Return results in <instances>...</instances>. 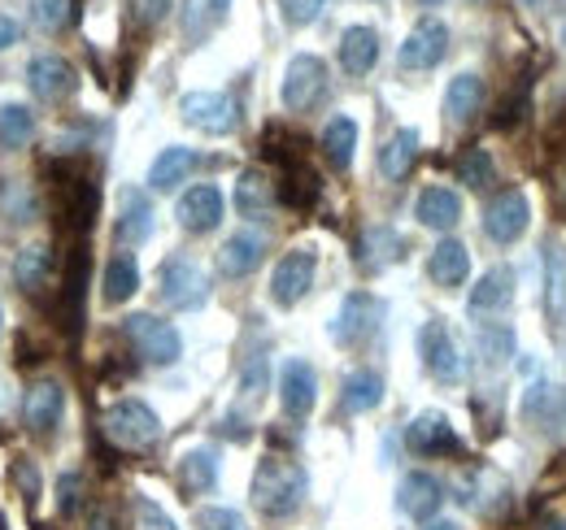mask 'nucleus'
I'll list each match as a JSON object with an SVG mask.
<instances>
[{
	"label": "nucleus",
	"mask_w": 566,
	"mask_h": 530,
	"mask_svg": "<svg viewBox=\"0 0 566 530\" xmlns=\"http://www.w3.org/2000/svg\"><path fill=\"white\" fill-rule=\"evenodd\" d=\"M175 213H179V226H184V231L206 235V231H213V226L222 222V192L210 188V183H197V188H188V192L179 197Z\"/></svg>",
	"instance_id": "15"
},
{
	"label": "nucleus",
	"mask_w": 566,
	"mask_h": 530,
	"mask_svg": "<svg viewBox=\"0 0 566 530\" xmlns=\"http://www.w3.org/2000/svg\"><path fill=\"white\" fill-rule=\"evenodd\" d=\"M105 439L114 448H127V453H144L161 439V417L144 404V400H118L109 413H105Z\"/></svg>",
	"instance_id": "3"
},
{
	"label": "nucleus",
	"mask_w": 566,
	"mask_h": 530,
	"mask_svg": "<svg viewBox=\"0 0 566 530\" xmlns=\"http://www.w3.org/2000/svg\"><path fill=\"white\" fill-rule=\"evenodd\" d=\"M179 483H184V491H210L213 483H218V457H213L210 448L184 453V462H179Z\"/></svg>",
	"instance_id": "36"
},
{
	"label": "nucleus",
	"mask_w": 566,
	"mask_h": 530,
	"mask_svg": "<svg viewBox=\"0 0 566 530\" xmlns=\"http://www.w3.org/2000/svg\"><path fill=\"white\" fill-rule=\"evenodd\" d=\"M83 287H87V253L74 248L66 278H62V327L71 335H78V327H83Z\"/></svg>",
	"instance_id": "23"
},
{
	"label": "nucleus",
	"mask_w": 566,
	"mask_h": 530,
	"mask_svg": "<svg viewBox=\"0 0 566 530\" xmlns=\"http://www.w3.org/2000/svg\"><path fill=\"white\" fill-rule=\"evenodd\" d=\"M375 318H379V300L370 292H349L345 305H340V314H336V322H332V339L345 343V348L361 343L366 335L375 331Z\"/></svg>",
	"instance_id": "14"
},
{
	"label": "nucleus",
	"mask_w": 566,
	"mask_h": 530,
	"mask_svg": "<svg viewBox=\"0 0 566 530\" xmlns=\"http://www.w3.org/2000/svg\"><path fill=\"white\" fill-rule=\"evenodd\" d=\"M415 157H419V131H397V135H388V144L379 148V174L384 179H406L410 174V166H415Z\"/></svg>",
	"instance_id": "28"
},
{
	"label": "nucleus",
	"mask_w": 566,
	"mask_h": 530,
	"mask_svg": "<svg viewBox=\"0 0 566 530\" xmlns=\"http://www.w3.org/2000/svg\"><path fill=\"white\" fill-rule=\"evenodd\" d=\"M53 192H57V222L74 231V235H83L87 226H92V218H96V179L83 170V161H57L53 166Z\"/></svg>",
	"instance_id": "2"
},
{
	"label": "nucleus",
	"mask_w": 566,
	"mask_h": 530,
	"mask_svg": "<svg viewBox=\"0 0 566 530\" xmlns=\"http://www.w3.org/2000/svg\"><path fill=\"white\" fill-rule=\"evenodd\" d=\"M563 49H566V26H563Z\"/></svg>",
	"instance_id": "55"
},
{
	"label": "nucleus",
	"mask_w": 566,
	"mask_h": 530,
	"mask_svg": "<svg viewBox=\"0 0 566 530\" xmlns=\"http://www.w3.org/2000/svg\"><path fill=\"white\" fill-rule=\"evenodd\" d=\"M92 530H114V522H109V513H92Z\"/></svg>",
	"instance_id": "49"
},
{
	"label": "nucleus",
	"mask_w": 566,
	"mask_h": 530,
	"mask_svg": "<svg viewBox=\"0 0 566 530\" xmlns=\"http://www.w3.org/2000/svg\"><path fill=\"white\" fill-rule=\"evenodd\" d=\"M271 204H275V183L262 170H244L240 183H235V209L244 218H262Z\"/></svg>",
	"instance_id": "31"
},
{
	"label": "nucleus",
	"mask_w": 566,
	"mask_h": 530,
	"mask_svg": "<svg viewBox=\"0 0 566 530\" xmlns=\"http://www.w3.org/2000/svg\"><path fill=\"white\" fill-rule=\"evenodd\" d=\"M406 444L415 448V453H453L458 448V435H453V426H449V417L444 413H419L410 426H406Z\"/></svg>",
	"instance_id": "20"
},
{
	"label": "nucleus",
	"mask_w": 566,
	"mask_h": 530,
	"mask_svg": "<svg viewBox=\"0 0 566 530\" xmlns=\"http://www.w3.org/2000/svg\"><path fill=\"white\" fill-rule=\"evenodd\" d=\"M227 9H231V0H210V13H213V18H222Z\"/></svg>",
	"instance_id": "50"
},
{
	"label": "nucleus",
	"mask_w": 566,
	"mask_h": 530,
	"mask_svg": "<svg viewBox=\"0 0 566 530\" xmlns=\"http://www.w3.org/2000/svg\"><path fill=\"white\" fill-rule=\"evenodd\" d=\"M314 269H318V257H314L310 248H292V253L275 265V274H271V296H275V305L292 309V305L314 287Z\"/></svg>",
	"instance_id": "9"
},
{
	"label": "nucleus",
	"mask_w": 566,
	"mask_h": 530,
	"mask_svg": "<svg viewBox=\"0 0 566 530\" xmlns=\"http://www.w3.org/2000/svg\"><path fill=\"white\" fill-rule=\"evenodd\" d=\"M136 292H140V265H136L132 253H118L114 262L105 265V300L109 305H123Z\"/></svg>",
	"instance_id": "33"
},
{
	"label": "nucleus",
	"mask_w": 566,
	"mask_h": 530,
	"mask_svg": "<svg viewBox=\"0 0 566 530\" xmlns=\"http://www.w3.org/2000/svg\"><path fill=\"white\" fill-rule=\"evenodd\" d=\"M444 49H449V26L440 22V18H423L410 35H406V44H401V70H431L440 57H444Z\"/></svg>",
	"instance_id": "12"
},
{
	"label": "nucleus",
	"mask_w": 566,
	"mask_h": 530,
	"mask_svg": "<svg viewBox=\"0 0 566 530\" xmlns=\"http://www.w3.org/2000/svg\"><path fill=\"white\" fill-rule=\"evenodd\" d=\"M444 500V487L431 478V474H406L401 487H397V509L406 518H419V522H431L436 509Z\"/></svg>",
	"instance_id": "16"
},
{
	"label": "nucleus",
	"mask_w": 566,
	"mask_h": 530,
	"mask_svg": "<svg viewBox=\"0 0 566 530\" xmlns=\"http://www.w3.org/2000/svg\"><path fill=\"white\" fill-rule=\"evenodd\" d=\"M262 383H266V361L258 357L249 370H244V383H240V392H244V400L262 396Z\"/></svg>",
	"instance_id": "47"
},
{
	"label": "nucleus",
	"mask_w": 566,
	"mask_h": 530,
	"mask_svg": "<svg viewBox=\"0 0 566 530\" xmlns=\"http://www.w3.org/2000/svg\"><path fill=\"white\" fill-rule=\"evenodd\" d=\"M431 278L440 283V287H458V283H467V274H471V253H467V244H458V240H440L436 248H431Z\"/></svg>",
	"instance_id": "26"
},
{
	"label": "nucleus",
	"mask_w": 566,
	"mask_h": 530,
	"mask_svg": "<svg viewBox=\"0 0 566 530\" xmlns=\"http://www.w3.org/2000/svg\"><path fill=\"white\" fill-rule=\"evenodd\" d=\"M127 4H132V18L144 22V26L166 22V18H170V9H175V0H127Z\"/></svg>",
	"instance_id": "42"
},
{
	"label": "nucleus",
	"mask_w": 566,
	"mask_h": 530,
	"mask_svg": "<svg viewBox=\"0 0 566 530\" xmlns=\"http://www.w3.org/2000/svg\"><path fill=\"white\" fill-rule=\"evenodd\" d=\"M401 253H406V240H401L392 226H370L366 240H361V265H370V269L392 265Z\"/></svg>",
	"instance_id": "34"
},
{
	"label": "nucleus",
	"mask_w": 566,
	"mask_h": 530,
	"mask_svg": "<svg viewBox=\"0 0 566 530\" xmlns=\"http://www.w3.org/2000/svg\"><path fill=\"white\" fill-rule=\"evenodd\" d=\"M280 400H283V413L287 417H305L318 400V374L310 361L301 357H287L280 370Z\"/></svg>",
	"instance_id": "13"
},
{
	"label": "nucleus",
	"mask_w": 566,
	"mask_h": 530,
	"mask_svg": "<svg viewBox=\"0 0 566 530\" xmlns=\"http://www.w3.org/2000/svg\"><path fill=\"white\" fill-rule=\"evenodd\" d=\"M527 222H532V204H527V197L518 188L501 192L484 209V231H489V240H496V244H514L527 231Z\"/></svg>",
	"instance_id": "11"
},
{
	"label": "nucleus",
	"mask_w": 566,
	"mask_h": 530,
	"mask_svg": "<svg viewBox=\"0 0 566 530\" xmlns=\"http://www.w3.org/2000/svg\"><path fill=\"white\" fill-rule=\"evenodd\" d=\"M0 322H4V314H0Z\"/></svg>",
	"instance_id": "56"
},
{
	"label": "nucleus",
	"mask_w": 566,
	"mask_h": 530,
	"mask_svg": "<svg viewBox=\"0 0 566 530\" xmlns=\"http://www.w3.org/2000/svg\"><path fill=\"white\" fill-rule=\"evenodd\" d=\"M484 105V78L480 74H458L444 87V118L449 123H467L475 109Z\"/></svg>",
	"instance_id": "27"
},
{
	"label": "nucleus",
	"mask_w": 566,
	"mask_h": 530,
	"mask_svg": "<svg viewBox=\"0 0 566 530\" xmlns=\"http://www.w3.org/2000/svg\"><path fill=\"white\" fill-rule=\"evenodd\" d=\"M375 62H379V35L370 26H349L340 35V66L349 74H366Z\"/></svg>",
	"instance_id": "29"
},
{
	"label": "nucleus",
	"mask_w": 566,
	"mask_h": 530,
	"mask_svg": "<svg viewBox=\"0 0 566 530\" xmlns=\"http://www.w3.org/2000/svg\"><path fill=\"white\" fill-rule=\"evenodd\" d=\"M35 135V114L27 105H0V144L22 148Z\"/></svg>",
	"instance_id": "37"
},
{
	"label": "nucleus",
	"mask_w": 566,
	"mask_h": 530,
	"mask_svg": "<svg viewBox=\"0 0 566 530\" xmlns=\"http://www.w3.org/2000/svg\"><path fill=\"white\" fill-rule=\"evenodd\" d=\"M153 200L144 197L140 188H123L118 197V240L123 244H144L153 235Z\"/></svg>",
	"instance_id": "21"
},
{
	"label": "nucleus",
	"mask_w": 566,
	"mask_h": 530,
	"mask_svg": "<svg viewBox=\"0 0 566 530\" xmlns=\"http://www.w3.org/2000/svg\"><path fill=\"white\" fill-rule=\"evenodd\" d=\"M192 170H197V152H192V148L170 144V148H161V152H157V161H153V170H148V183H153L157 192H170V188H179Z\"/></svg>",
	"instance_id": "25"
},
{
	"label": "nucleus",
	"mask_w": 566,
	"mask_h": 530,
	"mask_svg": "<svg viewBox=\"0 0 566 530\" xmlns=\"http://www.w3.org/2000/svg\"><path fill=\"white\" fill-rule=\"evenodd\" d=\"M13 278H18L22 292H35L49 278V248H22L18 262H13Z\"/></svg>",
	"instance_id": "39"
},
{
	"label": "nucleus",
	"mask_w": 566,
	"mask_h": 530,
	"mask_svg": "<svg viewBox=\"0 0 566 530\" xmlns=\"http://www.w3.org/2000/svg\"><path fill=\"white\" fill-rule=\"evenodd\" d=\"M0 530H4V527H0Z\"/></svg>",
	"instance_id": "57"
},
{
	"label": "nucleus",
	"mask_w": 566,
	"mask_h": 530,
	"mask_svg": "<svg viewBox=\"0 0 566 530\" xmlns=\"http://www.w3.org/2000/svg\"><path fill=\"white\" fill-rule=\"evenodd\" d=\"M123 335H127V343L136 348V357L148 361V365H175L179 352H184L179 331H175L170 322L153 318V314H132V318L123 322Z\"/></svg>",
	"instance_id": "4"
},
{
	"label": "nucleus",
	"mask_w": 566,
	"mask_h": 530,
	"mask_svg": "<svg viewBox=\"0 0 566 530\" xmlns=\"http://www.w3.org/2000/svg\"><path fill=\"white\" fill-rule=\"evenodd\" d=\"M62 409H66V392H62V383H35L31 392H27V409H22V417H27V431H35V435H44V431H53L57 422H62Z\"/></svg>",
	"instance_id": "18"
},
{
	"label": "nucleus",
	"mask_w": 566,
	"mask_h": 530,
	"mask_svg": "<svg viewBox=\"0 0 566 530\" xmlns=\"http://www.w3.org/2000/svg\"><path fill=\"white\" fill-rule=\"evenodd\" d=\"M415 218L423 222L427 231H449L462 218V200H458L453 188H427L419 204H415Z\"/></svg>",
	"instance_id": "24"
},
{
	"label": "nucleus",
	"mask_w": 566,
	"mask_h": 530,
	"mask_svg": "<svg viewBox=\"0 0 566 530\" xmlns=\"http://www.w3.org/2000/svg\"><path fill=\"white\" fill-rule=\"evenodd\" d=\"M179 118L206 135H231L240 123L235 100L227 92H184L179 96Z\"/></svg>",
	"instance_id": "7"
},
{
	"label": "nucleus",
	"mask_w": 566,
	"mask_h": 530,
	"mask_svg": "<svg viewBox=\"0 0 566 530\" xmlns=\"http://www.w3.org/2000/svg\"><path fill=\"white\" fill-rule=\"evenodd\" d=\"M523 4H527V9H541V13H545V9H554L558 0H523Z\"/></svg>",
	"instance_id": "51"
},
{
	"label": "nucleus",
	"mask_w": 566,
	"mask_h": 530,
	"mask_svg": "<svg viewBox=\"0 0 566 530\" xmlns=\"http://www.w3.org/2000/svg\"><path fill=\"white\" fill-rule=\"evenodd\" d=\"M157 287H161V300L170 309H201L206 296H210V278L206 269L188 257H170L157 274Z\"/></svg>",
	"instance_id": "6"
},
{
	"label": "nucleus",
	"mask_w": 566,
	"mask_h": 530,
	"mask_svg": "<svg viewBox=\"0 0 566 530\" xmlns=\"http://www.w3.org/2000/svg\"><path fill=\"white\" fill-rule=\"evenodd\" d=\"M136 530H175V522L153 505V500H136Z\"/></svg>",
	"instance_id": "46"
},
{
	"label": "nucleus",
	"mask_w": 566,
	"mask_h": 530,
	"mask_svg": "<svg viewBox=\"0 0 566 530\" xmlns=\"http://www.w3.org/2000/svg\"><path fill=\"white\" fill-rule=\"evenodd\" d=\"M323 9H327V0H283V18H287L292 26H310Z\"/></svg>",
	"instance_id": "43"
},
{
	"label": "nucleus",
	"mask_w": 566,
	"mask_h": 530,
	"mask_svg": "<svg viewBox=\"0 0 566 530\" xmlns=\"http://www.w3.org/2000/svg\"><path fill=\"white\" fill-rule=\"evenodd\" d=\"M523 413H527V417H541V413L554 417V413H558V392H554L549 383H536V388L527 392V400H523Z\"/></svg>",
	"instance_id": "41"
},
{
	"label": "nucleus",
	"mask_w": 566,
	"mask_h": 530,
	"mask_svg": "<svg viewBox=\"0 0 566 530\" xmlns=\"http://www.w3.org/2000/svg\"><path fill=\"white\" fill-rule=\"evenodd\" d=\"M27 83H31V92H35L40 100L57 105V100L74 96L78 74H74V66L66 62V57H57V53H40V57H31V66H27Z\"/></svg>",
	"instance_id": "10"
},
{
	"label": "nucleus",
	"mask_w": 566,
	"mask_h": 530,
	"mask_svg": "<svg viewBox=\"0 0 566 530\" xmlns=\"http://www.w3.org/2000/svg\"><path fill=\"white\" fill-rule=\"evenodd\" d=\"M18 35H22V26H18L9 13H0V53H4L9 44H18Z\"/></svg>",
	"instance_id": "48"
},
{
	"label": "nucleus",
	"mask_w": 566,
	"mask_h": 530,
	"mask_svg": "<svg viewBox=\"0 0 566 530\" xmlns=\"http://www.w3.org/2000/svg\"><path fill=\"white\" fill-rule=\"evenodd\" d=\"M514 300V269L510 265H493L489 274L475 278L471 296H467V309L471 314H493V309H505Z\"/></svg>",
	"instance_id": "19"
},
{
	"label": "nucleus",
	"mask_w": 566,
	"mask_h": 530,
	"mask_svg": "<svg viewBox=\"0 0 566 530\" xmlns=\"http://www.w3.org/2000/svg\"><path fill=\"white\" fill-rule=\"evenodd\" d=\"M541 274H545V314L554 327H566V248L563 244H549L545 248V262H541Z\"/></svg>",
	"instance_id": "22"
},
{
	"label": "nucleus",
	"mask_w": 566,
	"mask_h": 530,
	"mask_svg": "<svg viewBox=\"0 0 566 530\" xmlns=\"http://www.w3.org/2000/svg\"><path fill=\"white\" fill-rule=\"evenodd\" d=\"M201 530H249V522L235 509H201Z\"/></svg>",
	"instance_id": "45"
},
{
	"label": "nucleus",
	"mask_w": 566,
	"mask_h": 530,
	"mask_svg": "<svg viewBox=\"0 0 566 530\" xmlns=\"http://www.w3.org/2000/svg\"><path fill=\"white\" fill-rule=\"evenodd\" d=\"M78 491H83V478L78 474H62L57 478V509H62V518L78 513Z\"/></svg>",
	"instance_id": "44"
},
{
	"label": "nucleus",
	"mask_w": 566,
	"mask_h": 530,
	"mask_svg": "<svg viewBox=\"0 0 566 530\" xmlns=\"http://www.w3.org/2000/svg\"><path fill=\"white\" fill-rule=\"evenodd\" d=\"M266 257V240L258 235V231H240V235H231V240H222V248H218V269L227 274V278H244V274H253L258 265Z\"/></svg>",
	"instance_id": "17"
},
{
	"label": "nucleus",
	"mask_w": 566,
	"mask_h": 530,
	"mask_svg": "<svg viewBox=\"0 0 566 530\" xmlns=\"http://www.w3.org/2000/svg\"><path fill=\"white\" fill-rule=\"evenodd\" d=\"M354 148H357V123L354 118H332L327 127H323V157L336 166V170H349V161H354Z\"/></svg>",
	"instance_id": "32"
},
{
	"label": "nucleus",
	"mask_w": 566,
	"mask_h": 530,
	"mask_svg": "<svg viewBox=\"0 0 566 530\" xmlns=\"http://www.w3.org/2000/svg\"><path fill=\"white\" fill-rule=\"evenodd\" d=\"M345 409L349 413H370V409H379V400H384V379L375 374V370H354L349 379H345Z\"/></svg>",
	"instance_id": "35"
},
{
	"label": "nucleus",
	"mask_w": 566,
	"mask_h": 530,
	"mask_svg": "<svg viewBox=\"0 0 566 530\" xmlns=\"http://www.w3.org/2000/svg\"><path fill=\"white\" fill-rule=\"evenodd\" d=\"M323 92H327V66L314 57V53H301V57H292L287 70H283V109H292V114H310L318 100H323Z\"/></svg>",
	"instance_id": "5"
},
{
	"label": "nucleus",
	"mask_w": 566,
	"mask_h": 530,
	"mask_svg": "<svg viewBox=\"0 0 566 530\" xmlns=\"http://www.w3.org/2000/svg\"><path fill=\"white\" fill-rule=\"evenodd\" d=\"M305 469L296 462H283V457H266L253 474V505L266 513V518H287L301 509L305 500Z\"/></svg>",
	"instance_id": "1"
},
{
	"label": "nucleus",
	"mask_w": 566,
	"mask_h": 530,
	"mask_svg": "<svg viewBox=\"0 0 566 530\" xmlns=\"http://www.w3.org/2000/svg\"><path fill=\"white\" fill-rule=\"evenodd\" d=\"M74 0H31V22L40 31H62L71 22Z\"/></svg>",
	"instance_id": "40"
},
{
	"label": "nucleus",
	"mask_w": 566,
	"mask_h": 530,
	"mask_svg": "<svg viewBox=\"0 0 566 530\" xmlns=\"http://www.w3.org/2000/svg\"><path fill=\"white\" fill-rule=\"evenodd\" d=\"M419 348H423V365L431 379H440V383H458L462 379V352L453 343V331L440 318H431L419 331Z\"/></svg>",
	"instance_id": "8"
},
{
	"label": "nucleus",
	"mask_w": 566,
	"mask_h": 530,
	"mask_svg": "<svg viewBox=\"0 0 566 530\" xmlns=\"http://www.w3.org/2000/svg\"><path fill=\"white\" fill-rule=\"evenodd\" d=\"M514 327H505V322H484L480 331H475V348H480V361L489 365V370H501V365H510L514 361Z\"/></svg>",
	"instance_id": "30"
},
{
	"label": "nucleus",
	"mask_w": 566,
	"mask_h": 530,
	"mask_svg": "<svg viewBox=\"0 0 566 530\" xmlns=\"http://www.w3.org/2000/svg\"><path fill=\"white\" fill-rule=\"evenodd\" d=\"M423 530H462V527H458V522H427Z\"/></svg>",
	"instance_id": "53"
},
{
	"label": "nucleus",
	"mask_w": 566,
	"mask_h": 530,
	"mask_svg": "<svg viewBox=\"0 0 566 530\" xmlns=\"http://www.w3.org/2000/svg\"><path fill=\"white\" fill-rule=\"evenodd\" d=\"M496 174L493 157H489V148H467L462 157H458V179L467 183V188H489Z\"/></svg>",
	"instance_id": "38"
},
{
	"label": "nucleus",
	"mask_w": 566,
	"mask_h": 530,
	"mask_svg": "<svg viewBox=\"0 0 566 530\" xmlns=\"http://www.w3.org/2000/svg\"><path fill=\"white\" fill-rule=\"evenodd\" d=\"M541 530H566V518H545Z\"/></svg>",
	"instance_id": "52"
},
{
	"label": "nucleus",
	"mask_w": 566,
	"mask_h": 530,
	"mask_svg": "<svg viewBox=\"0 0 566 530\" xmlns=\"http://www.w3.org/2000/svg\"><path fill=\"white\" fill-rule=\"evenodd\" d=\"M419 4H440V0H419Z\"/></svg>",
	"instance_id": "54"
}]
</instances>
